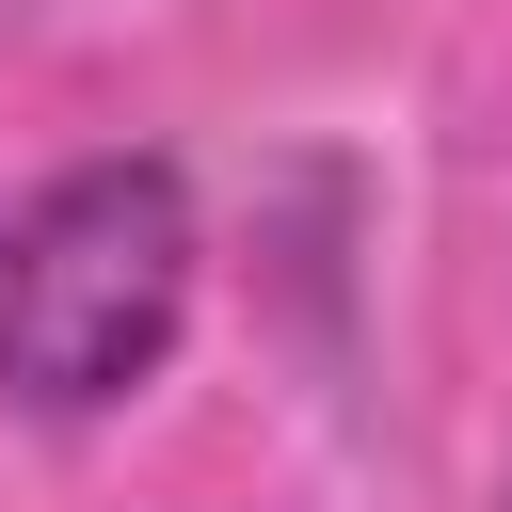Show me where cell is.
Returning <instances> with one entry per match:
<instances>
[{
    "mask_svg": "<svg viewBox=\"0 0 512 512\" xmlns=\"http://www.w3.org/2000/svg\"><path fill=\"white\" fill-rule=\"evenodd\" d=\"M192 320V192L176 160H64L0 224V400L16 416H112L160 384Z\"/></svg>",
    "mask_w": 512,
    "mask_h": 512,
    "instance_id": "6da1fadb",
    "label": "cell"
}]
</instances>
